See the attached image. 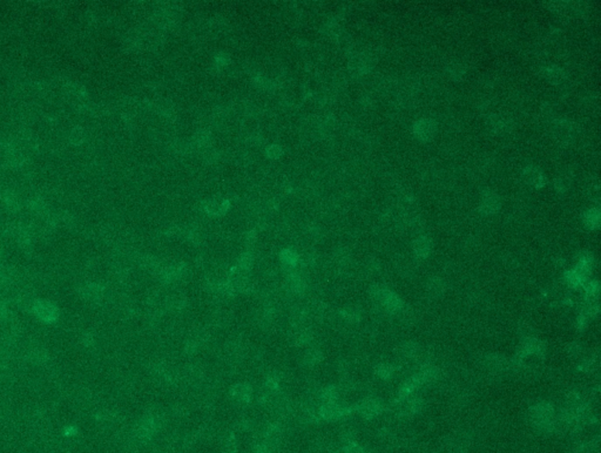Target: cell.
<instances>
[{
	"instance_id": "8992f818",
	"label": "cell",
	"mask_w": 601,
	"mask_h": 453,
	"mask_svg": "<svg viewBox=\"0 0 601 453\" xmlns=\"http://www.w3.org/2000/svg\"><path fill=\"white\" fill-rule=\"evenodd\" d=\"M429 289H430V291H432V292H438V294L441 292V289H443V286H441V282H439V283L436 284V282L432 281L431 284H430V288Z\"/></svg>"
},
{
	"instance_id": "277c9868",
	"label": "cell",
	"mask_w": 601,
	"mask_h": 453,
	"mask_svg": "<svg viewBox=\"0 0 601 453\" xmlns=\"http://www.w3.org/2000/svg\"><path fill=\"white\" fill-rule=\"evenodd\" d=\"M378 403L376 402H368L365 405H364V409H363V413H365L367 416H375L376 413L378 412Z\"/></svg>"
},
{
	"instance_id": "5b68a950",
	"label": "cell",
	"mask_w": 601,
	"mask_h": 453,
	"mask_svg": "<svg viewBox=\"0 0 601 453\" xmlns=\"http://www.w3.org/2000/svg\"><path fill=\"white\" fill-rule=\"evenodd\" d=\"M346 453H363V451H362V448L358 446V445L351 443L346 447Z\"/></svg>"
},
{
	"instance_id": "3957f363",
	"label": "cell",
	"mask_w": 601,
	"mask_h": 453,
	"mask_svg": "<svg viewBox=\"0 0 601 453\" xmlns=\"http://www.w3.org/2000/svg\"><path fill=\"white\" fill-rule=\"evenodd\" d=\"M414 250H416V253L418 255H421V256H424V255L428 254L429 251V243L426 241L425 238H420L418 241H416L414 243Z\"/></svg>"
},
{
	"instance_id": "6da1fadb",
	"label": "cell",
	"mask_w": 601,
	"mask_h": 453,
	"mask_svg": "<svg viewBox=\"0 0 601 453\" xmlns=\"http://www.w3.org/2000/svg\"><path fill=\"white\" fill-rule=\"evenodd\" d=\"M32 311L36 317H38V319L45 323L56 322L59 317V310H58L57 305L46 300L34 301L32 304Z\"/></svg>"
},
{
	"instance_id": "7a4b0ae2",
	"label": "cell",
	"mask_w": 601,
	"mask_h": 453,
	"mask_svg": "<svg viewBox=\"0 0 601 453\" xmlns=\"http://www.w3.org/2000/svg\"><path fill=\"white\" fill-rule=\"evenodd\" d=\"M81 291H83V296L85 300L93 302V303H94V302H99L103 296L102 286L94 283L86 284Z\"/></svg>"
}]
</instances>
